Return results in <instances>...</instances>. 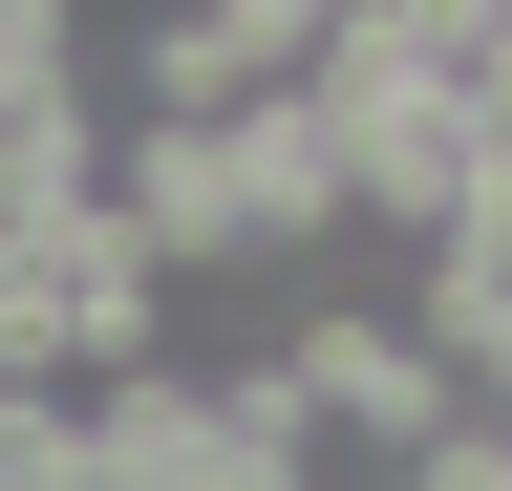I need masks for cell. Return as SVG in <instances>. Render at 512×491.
I'll return each mask as SVG.
<instances>
[{"mask_svg": "<svg viewBox=\"0 0 512 491\" xmlns=\"http://www.w3.org/2000/svg\"><path fill=\"white\" fill-rule=\"evenodd\" d=\"M107 214H128V257L171 299L192 278H278L256 257V193H235V129H107Z\"/></svg>", "mask_w": 512, "mask_h": 491, "instance_id": "7a4b0ae2", "label": "cell"}, {"mask_svg": "<svg viewBox=\"0 0 512 491\" xmlns=\"http://www.w3.org/2000/svg\"><path fill=\"white\" fill-rule=\"evenodd\" d=\"M278 385H299V427H320V470H342V491H406L448 427H470L406 299H278Z\"/></svg>", "mask_w": 512, "mask_h": 491, "instance_id": "6da1fadb", "label": "cell"}, {"mask_svg": "<svg viewBox=\"0 0 512 491\" xmlns=\"http://www.w3.org/2000/svg\"><path fill=\"white\" fill-rule=\"evenodd\" d=\"M192 22H235V43H256L278 86H320V65H342V22H363V0H192Z\"/></svg>", "mask_w": 512, "mask_h": 491, "instance_id": "277c9868", "label": "cell"}, {"mask_svg": "<svg viewBox=\"0 0 512 491\" xmlns=\"http://www.w3.org/2000/svg\"><path fill=\"white\" fill-rule=\"evenodd\" d=\"M22 107H107V43H86V0H0V129Z\"/></svg>", "mask_w": 512, "mask_h": 491, "instance_id": "3957f363", "label": "cell"}]
</instances>
